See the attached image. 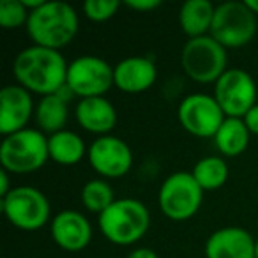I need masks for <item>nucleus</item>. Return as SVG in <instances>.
<instances>
[{"label":"nucleus","mask_w":258,"mask_h":258,"mask_svg":"<svg viewBox=\"0 0 258 258\" xmlns=\"http://www.w3.org/2000/svg\"><path fill=\"white\" fill-rule=\"evenodd\" d=\"M177 118L187 133L198 138H214L226 115L214 96L204 92L189 94L180 101Z\"/></svg>","instance_id":"nucleus-9"},{"label":"nucleus","mask_w":258,"mask_h":258,"mask_svg":"<svg viewBox=\"0 0 258 258\" xmlns=\"http://www.w3.org/2000/svg\"><path fill=\"white\" fill-rule=\"evenodd\" d=\"M249 129L246 127L242 118L237 117H226L221 127L214 137V144L218 151L226 158H235L246 151L249 144Z\"/></svg>","instance_id":"nucleus-19"},{"label":"nucleus","mask_w":258,"mask_h":258,"mask_svg":"<svg viewBox=\"0 0 258 258\" xmlns=\"http://www.w3.org/2000/svg\"><path fill=\"white\" fill-rule=\"evenodd\" d=\"M254 258H258V237L254 240Z\"/></svg>","instance_id":"nucleus-31"},{"label":"nucleus","mask_w":258,"mask_h":258,"mask_svg":"<svg viewBox=\"0 0 258 258\" xmlns=\"http://www.w3.org/2000/svg\"><path fill=\"white\" fill-rule=\"evenodd\" d=\"M2 211L13 226L36 232L50 219V202L43 191L32 186H18L2 198Z\"/></svg>","instance_id":"nucleus-7"},{"label":"nucleus","mask_w":258,"mask_h":258,"mask_svg":"<svg viewBox=\"0 0 258 258\" xmlns=\"http://www.w3.org/2000/svg\"><path fill=\"white\" fill-rule=\"evenodd\" d=\"M246 127L249 129L251 135H258V104H254L249 111L242 117Z\"/></svg>","instance_id":"nucleus-27"},{"label":"nucleus","mask_w":258,"mask_h":258,"mask_svg":"<svg viewBox=\"0 0 258 258\" xmlns=\"http://www.w3.org/2000/svg\"><path fill=\"white\" fill-rule=\"evenodd\" d=\"M191 175L204 191H214L228 179V165L221 156H207L193 166Z\"/></svg>","instance_id":"nucleus-22"},{"label":"nucleus","mask_w":258,"mask_h":258,"mask_svg":"<svg viewBox=\"0 0 258 258\" xmlns=\"http://www.w3.org/2000/svg\"><path fill=\"white\" fill-rule=\"evenodd\" d=\"M76 120L89 133L106 137L117 124V110L106 97H85L76 104Z\"/></svg>","instance_id":"nucleus-17"},{"label":"nucleus","mask_w":258,"mask_h":258,"mask_svg":"<svg viewBox=\"0 0 258 258\" xmlns=\"http://www.w3.org/2000/svg\"><path fill=\"white\" fill-rule=\"evenodd\" d=\"M51 239L66 251H82L92 239L89 219L78 211H60L50 226Z\"/></svg>","instance_id":"nucleus-14"},{"label":"nucleus","mask_w":258,"mask_h":258,"mask_svg":"<svg viewBox=\"0 0 258 258\" xmlns=\"http://www.w3.org/2000/svg\"><path fill=\"white\" fill-rule=\"evenodd\" d=\"M48 152L51 161L64 166H73L82 161L85 156V142L80 135L64 129L48 137Z\"/></svg>","instance_id":"nucleus-20"},{"label":"nucleus","mask_w":258,"mask_h":258,"mask_svg":"<svg viewBox=\"0 0 258 258\" xmlns=\"http://www.w3.org/2000/svg\"><path fill=\"white\" fill-rule=\"evenodd\" d=\"M113 78L118 90L127 94H140L154 85L158 69L147 57H127L113 68Z\"/></svg>","instance_id":"nucleus-16"},{"label":"nucleus","mask_w":258,"mask_h":258,"mask_svg":"<svg viewBox=\"0 0 258 258\" xmlns=\"http://www.w3.org/2000/svg\"><path fill=\"white\" fill-rule=\"evenodd\" d=\"M118 8H120L118 0H87L83 4V13L89 20L101 23L113 18Z\"/></svg>","instance_id":"nucleus-25"},{"label":"nucleus","mask_w":258,"mask_h":258,"mask_svg":"<svg viewBox=\"0 0 258 258\" xmlns=\"http://www.w3.org/2000/svg\"><path fill=\"white\" fill-rule=\"evenodd\" d=\"M254 240L240 226H225L212 233L205 242L207 258H254Z\"/></svg>","instance_id":"nucleus-15"},{"label":"nucleus","mask_w":258,"mask_h":258,"mask_svg":"<svg viewBox=\"0 0 258 258\" xmlns=\"http://www.w3.org/2000/svg\"><path fill=\"white\" fill-rule=\"evenodd\" d=\"M214 97L226 117L242 118L256 104V83L244 69H226L214 83Z\"/></svg>","instance_id":"nucleus-11"},{"label":"nucleus","mask_w":258,"mask_h":258,"mask_svg":"<svg viewBox=\"0 0 258 258\" xmlns=\"http://www.w3.org/2000/svg\"><path fill=\"white\" fill-rule=\"evenodd\" d=\"M115 200L113 187L104 179H92L82 187V204L90 212L103 214Z\"/></svg>","instance_id":"nucleus-23"},{"label":"nucleus","mask_w":258,"mask_h":258,"mask_svg":"<svg viewBox=\"0 0 258 258\" xmlns=\"http://www.w3.org/2000/svg\"><path fill=\"white\" fill-rule=\"evenodd\" d=\"M13 187L9 186V172L8 170H0V197L4 198L9 195V191H11Z\"/></svg>","instance_id":"nucleus-28"},{"label":"nucleus","mask_w":258,"mask_h":258,"mask_svg":"<svg viewBox=\"0 0 258 258\" xmlns=\"http://www.w3.org/2000/svg\"><path fill=\"white\" fill-rule=\"evenodd\" d=\"M216 6L209 0H187L180 6L179 25L189 39L209 36L214 20Z\"/></svg>","instance_id":"nucleus-18"},{"label":"nucleus","mask_w":258,"mask_h":258,"mask_svg":"<svg viewBox=\"0 0 258 258\" xmlns=\"http://www.w3.org/2000/svg\"><path fill=\"white\" fill-rule=\"evenodd\" d=\"M32 94L22 85H6L0 90V133L4 137L27 129L34 113Z\"/></svg>","instance_id":"nucleus-13"},{"label":"nucleus","mask_w":258,"mask_h":258,"mask_svg":"<svg viewBox=\"0 0 258 258\" xmlns=\"http://www.w3.org/2000/svg\"><path fill=\"white\" fill-rule=\"evenodd\" d=\"M125 6H127L129 9H135V11L147 13V11H152V9L159 8V6H161V0H127Z\"/></svg>","instance_id":"nucleus-26"},{"label":"nucleus","mask_w":258,"mask_h":258,"mask_svg":"<svg viewBox=\"0 0 258 258\" xmlns=\"http://www.w3.org/2000/svg\"><path fill=\"white\" fill-rule=\"evenodd\" d=\"M89 163L101 177L118 179L133 166V152L124 140L113 135L99 137L87 151Z\"/></svg>","instance_id":"nucleus-12"},{"label":"nucleus","mask_w":258,"mask_h":258,"mask_svg":"<svg viewBox=\"0 0 258 258\" xmlns=\"http://www.w3.org/2000/svg\"><path fill=\"white\" fill-rule=\"evenodd\" d=\"M204 189L187 172L166 177L159 189V209L173 221H186L200 211Z\"/></svg>","instance_id":"nucleus-8"},{"label":"nucleus","mask_w":258,"mask_h":258,"mask_svg":"<svg viewBox=\"0 0 258 258\" xmlns=\"http://www.w3.org/2000/svg\"><path fill=\"white\" fill-rule=\"evenodd\" d=\"M246 4L249 6V9L258 16V0H246Z\"/></svg>","instance_id":"nucleus-30"},{"label":"nucleus","mask_w":258,"mask_h":258,"mask_svg":"<svg viewBox=\"0 0 258 258\" xmlns=\"http://www.w3.org/2000/svg\"><path fill=\"white\" fill-rule=\"evenodd\" d=\"M30 11L22 0H2L0 2V25L4 29H16L27 25Z\"/></svg>","instance_id":"nucleus-24"},{"label":"nucleus","mask_w":258,"mask_h":258,"mask_svg":"<svg viewBox=\"0 0 258 258\" xmlns=\"http://www.w3.org/2000/svg\"><path fill=\"white\" fill-rule=\"evenodd\" d=\"M149 225V209L137 198H118L99 214L101 233L117 246H129L140 240L147 233Z\"/></svg>","instance_id":"nucleus-3"},{"label":"nucleus","mask_w":258,"mask_h":258,"mask_svg":"<svg viewBox=\"0 0 258 258\" xmlns=\"http://www.w3.org/2000/svg\"><path fill=\"white\" fill-rule=\"evenodd\" d=\"M36 122L41 133L55 135L58 131H64L66 122H68V101L58 94L44 96L39 99L36 106Z\"/></svg>","instance_id":"nucleus-21"},{"label":"nucleus","mask_w":258,"mask_h":258,"mask_svg":"<svg viewBox=\"0 0 258 258\" xmlns=\"http://www.w3.org/2000/svg\"><path fill=\"white\" fill-rule=\"evenodd\" d=\"M69 64L58 50L44 46H32L22 50L13 62V73L18 85L29 92L41 94V97L57 94L66 87Z\"/></svg>","instance_id":"nucleus-1"},{"label":"nucleus","mask_w":258,"mask_h":258,"mask_svg":"<svg viewBox=\"0 0 258 258\" xmlns=\"http://www.w3.org/2000/svg\"><path fill=\"white\" fill-rule=\"evenodd\" d=\"M256 15L249 9L246 2L228 0L216 6L214 20L209 36H212L221 46L240 48L246 46L256 32Z\"/></svg>","instance_id":"nucleus-6"},{"label":"nucleus","mask_w":258,"mask_h":258,"mask_svg":"<svg viewBox=\"0 0 258 258\" xmlns=\"http://www.w3.org/2000/svg\"><path fill=\"white\" fill-rule=\"evenodd\" d=\"M50 159L48 138L39 129H22L4 137L0 145V163L9 173H32Z\"/></svg>","instance_id":"nucleus-4"},{"label":"nucleus","mask_w":258,"mask_h":258,"mask_svg":"<svg viewBox=\"0 0 258 258\" xmlns=\"http://www.w3.org/2000/svg\"><path fill=\"white\" fill-rule=\"evenodd\" d=\"M226 48L212 36L187 39L180 51V66L184 73L198 83H216L226 71Z\"/></svg>","instance_id":"nucleus-5"},{"label":"nucleus","mask_w":258,"mask_h":258,"mask_svg":"<svg viewBox=\"0 0 258 258\" xmlns=\"http://www.w3.org/2000/svg\"><path fill=\"white\" fill-rule=\"evenodd\" d=\"M25 27L34 44L60 50L75 39L80 20L75 8H71L68 2L50 0L30 13Z\"/></svg>","instance_id":"nucleus-2"},{"label":"nucleus","mask_w":258,"mask_h":258,"mask_svg":"<svg viewBox=\"0 0 258 258\" xmlns=\"http://www.w3.org/2000/svg\"><path fill=\"white\" fill-rule=\"evenodd\" d=\"M66 85L82 99L101 97L115 85L113 68L96 55H83L69 64Z\"/></svg>","instance_id":"nucleus-10"},{"label":"nucleus","mask_w":258,"mask_h":258,"mask_svg":"<svg viewBox=\"0 0 258 258\" xmlns=\"http://www.w3.org/2000/svg\"><path fill=\"white\" fill-rule=\"evenodd\" d=\"M127 258H158L154 249L151 247H138V249H133L127 254Z\"/></svg>","instance_id":"nucleus-29"}]
</instances>
